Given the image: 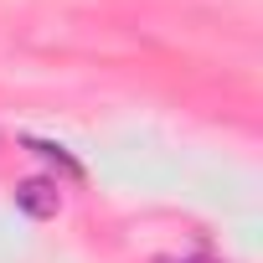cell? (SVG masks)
I'll list each match as a JSON object with an SVG mask.
<instances>
[{"label":"cell","instance_id":"6da1fadb","mask_svg":"<svg viewBox=\"0 0 263 263\" xmlns=\"http://www.w3.org/2000/svg\"><path fill=\"white\" fill-rule=\"evenodd\" d=\"M57 206H62V186H57L52 176H31V181L16 186V212L47 222V217H57Z\"/></svg>","mask_w":263,"mask_h":263},{"label":"cell","instance_id":"7a4b0ae2","mask_svg":"<svg viewBox=\"0 0 263 263\" xmlns=\"http://www.w3.org/2000/svg\"><path fill=\"white\" fill-rule=\"evenodd\" d=\"M26 145H31V150H36V155H47V160H57V165H62V171H67V176H72V181H78V176H83V165H78V160H72V155H67V150H62V145H47V140H26Z\"/></svg>","mask_w":263,"mask_h":263},{"label":"cell","instance_id":"3957f363","mask_svg":"<svg viewBox=\"0 0 263 263\" xmlns=\"http://www.w3.org/2000/svg\"><path fill=\"white\" fill-rule=\"evenodd\" d=\"M181 263H217V258H206V253H196V258H181Z\"/></svg>","mask_w":263,"mask_h":263}]
</instances>
